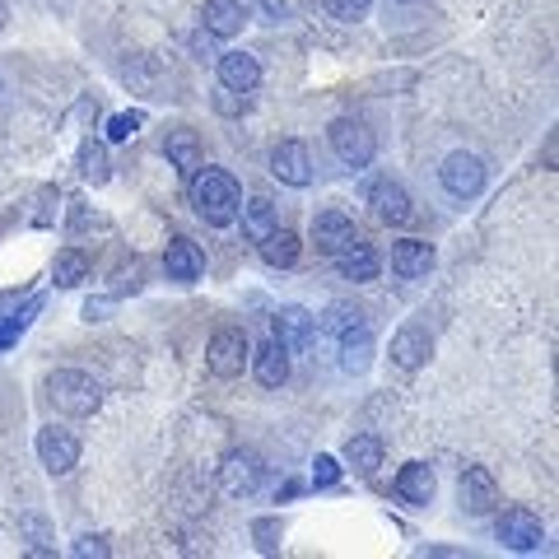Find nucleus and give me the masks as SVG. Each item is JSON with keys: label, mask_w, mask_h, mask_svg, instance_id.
Masks as SVG:
<instances>
[{"label": "nucleus", "mask_w": 559, "mask_h": 559, "mask_svg": "<svg viewBox=\"0 0 559 559\" xmlns=\"http://www.w3.org/2000/svg\"><path fill=\"white\" fill-rule=\"evenodd\" d=\"M242 187L224 168H197L191 173V210L210 224V229H229L238 219Z\"/></svg>", "instance_id": "f257e3e1"}, {"label": "nucleus", "mask_w": 559, "mask_h": 559, "mask_svg": "<svg viewBox=\"0 0 559 559\" xmlns=\"http://www.w3.org/2000/svg\"><path fill=\"white\" fill-rule=\"evenodd\" d=\"M47 401L57 406L61 415H94L103 406V382L90 378V373H80V369H57L47 378Z\"/></svg>", "instance_id": "f03ea898"}, {"label": "nucleus", "mask_w": 559, "mask_h": 559, "mask_svg": "<svg viewBox=\"0 0 559 559\" xmlns=\"http://www.w3.org/2000/svg\"><path fill=\"white\" fill-rule=\"evenodd\" d=\"M331 150H336V159L345 168H369L373 164V154H378V140L369 131V121H359V117H341V121H331Z\"/></svg>", "instance_id": "7ed1b4c3"}, {"label": "nucleus", "mask_w": 559, "mask_h": 559, "mask_svg": "<svg viewBox=\"0 0 559 559\" xmlns=\"http://www.w3.org/2000/svg\"><path fill=\"white\" fill-rule=\"evenodd\" d=\"M248 359H252V345H248V336H242L238 326H219L215 336H210V345H205V369L215 378H224V382L242 378Z\"/></svg>", "instance_id": "20e7f679"}, {"label": "nucleus", "mask_w": 559, "mask_h": 559, "mask_svg": "<svg viewBox=\"0 0 559 559\" xmlns=\"http://www.w3.org/2000/svg\"><path fill=\"white\" fill-rule=\"evenodd\" d=\"M33 448H38V462L47 466V476H70V471L80 466V439L70 429L47 425V429H38Z\"/></svg>", "instance_id": "39448f33"}, {"label": "nucleus", "mask_w": 559, "mask_h": 559, "mask_svg": "<svg viewBox=\"0 0 559 559\" xmlns=\"http://www.w3.org/2000/svg\"><path fill=\"white\" fill-rule=\"evenodd\" d=\"M261 457L257 452H242V448H234V452H224V462H219V485H224V495H234V499H248V495H257L261 489Z\"/></svg>", "instance_id": "423d86ee"}, {"label": "nucleus", "mask_w": 559, "mask_h": 559, "mask_svg": "<svg viewBox=\"0 0 559 559\" xmlns=\"http://www.w3.org/2000/svg\"><path fill=\"white\" fill-rule=\"evenodd\" d=\"M439 178H443V187H448V197L471 201V197H480V191H485V164L476 159V154L457 150V154H448V159H443Z\"/></svg>", "instance_id": "0eeeda50"}, {"label": "nucleus", "mask_w": 559, "mask_h": 559, "mask_svg": "<svg viewBox=\"0 0 559 559\" xmlns=\"http://www.w3.org/2000/svg\"><path fill=\"white\" fill-rule=\"evenodd\" d=\"M495 532H499V540L509 550H540V540H546V522H540L532 509H503L499 513V522H495Z\"/></svg>", "instance_id": "6e6552de"}, {"label": "nucleus", "mask_w": 559, "mask_h": 559, "mask_svg": "<svg viewBox=\"0 0 559 559\" xmlns=\"http://www.w3.org/2000/svg\"><path fill=\"white\" fill-rule=\"evenodd\" d=\"M355 238H359L355 219H349L345 210H322V215L312 219V248H318V257H326V261H336Z\"/></svg>", "instance_id": "1a4fd4ad"}, {"label": "nucleus", "mask_w": 559, "mask_h": 559, "mask_svg": "<svg viewBox=\"0 0 559 559\" xmlns=\"http://www.w3.org/2000/svg\"><path fill=\"white\" fill-rule=\"evenodd\" d=\"M457 499L471 518H485V513H495V503H499V485L485 466H466L457 480Z\"/></svg>", "instance_id": "9d476101"}, {"label": "nucleus", "mask_w": 559, "mask_h": 559, "mask_svg": "<svg viewBox=\"0 0 559 559\" xmlns=\"http://www.w3.org/2000/svg\"><path fill=\"white\" fill-rule=\"evenodd\" d=\"M271 173L285 187H308L312 182V159H308L304 140H280V145L271 150Z\"/></svg>", "instance_id": "9b49d317"}, {"label": "nucleus", "mask_w": 559, "mask_h": 559, "mask_svg": "<svg viewBox=\"0 0 559 559\" xmlns=\"http://www.w3.org/2000/svg\"><path fill=\"white\" fill-rule=\"evenodd\" d=\"M369 205H373V215L388 224V229H406V224L415 219V201L406 197V187L401 182H378L369 191Z\"/></svg>", "instance_id": "f8f14e48"}, {"label": "nucleus", "mask_w": 559, "mask_h": 559, "mask_svg": "<svg viewBox=\"0 0 559 559\" xmlns=\"http://www.w3.org/2000/svg\"><path fill=\"white\" fill-rule=\"evenodd\" d=\"M164 271L168 280H178V285H197V280L205 275V252L197 248L191 238H168V248H164Z\"/></svg>", "instance_id": "ddd939ff"}, {"label": "nucleus", "mask_w": 559, "mask_h": 559, "mask_svg": "<svg viewBox=\"0 0 559 559\" xmlns=\"http://www.w3.org/2000/svg\"><path fill=\"white\" fill-rule=\"evenodd\" d=\"M433 261H439V252H433V242H425V238L392 242V275H401V280H425L433 271Z\"/></svg>", "instance_id": "4468645a"}, {"label": "nucleus", "mask_w": 559, "mask_h": 559, "mask_svg": "<svg viewBox=\"0 0 559 559\" xmlns=\"http://www.w3.org/2000/svg\"><path fill=\"white\" fill-rule=\"evenodd\" d=\"M219 84L229 94H252L261 84V61L252 51H224L219 57Z\"/></svg>", "instance_id": "2eb2a0df"}, {"label": "nucleus", "mask_w": 559, "mask_h": 559, "mask_svg": "<svg viewBox=\"0 0 559 559\" xmlns=\"http://www.w3.org/2000/svg\"><path fill=\"white\" fill-rule=\"evenodd\" d=\"M201 24L210 38H238L242 24H248V10H242V0H205Z\"/></svg>", "instance_id": "dca6fc26"}, {"label": "nucleus", "mask_w": 559, "mask_h": 559, "mask_svg": "<svg viewBox=\"0 0 559 559\" xmlns=\"http://www.w3.org/2000/svg\"><path fill=\"white\" fill-rule=\"evenodd\" d=\"M252 369H257V382L261 388H285L289 382V349L280 341H266L261 349H252Z\"/></svg>", "instance_id": "f3484780"}, {"label": "nucleus", "mask_w": 559, "mask_h": 559, "mask_svg": "<svg viewBox=\"0 0 559 559\" xmlns=\"http://www.w3.org/2000/svg\"><path fill=\"white\" fill-rule=\"evenodd\" d=\"M336 266H341L345 280H355V285H369V280H378V271H382V257L373 252V242L355 238V242H349V248L336 257Z\"/></svg>", "instance_id": "a211bd4d"}, {"label": "nucleus", "mask_w": 559, "mask_h": 559, "mask_svg": "<svg viewBox=\"0 0 559 559\" xmlns=\"http://www.w3.org/2000/svg\"><path fill=\"white\" fill-rule=\"evenodd\" d=\"M271 341H280L285 349H304L308 341H312V318L304 308H280L275 318H271Z\"/></svg>", "instance_id": "6ab92c4d"}, {"label": "nucleus", "mask_w": 559, "mask_h": 559, "mask_svg": "<svg viewBox=\"0 0 559 559\" xmlns=\"http://www.w3.org/2000/svg\"><path fill=\"white\" fill-rule=\"evenodd\" d=\"M429 349H433V341H429V331L419 322H406L392 336V359L401 364V369H419V364L429 359Z\"/></svg>", "instance_id": "aec40b11"}, {"label": "nucleus", "mask_w": 559, "mask_h": 559, "mask_svg": "<svg viewBox=\"0 0 559 559\" xmlns=\"http://www.w3.org/2000/svg\"><path fill=\"white\" fill-rule=\"evenodd\" d=\"M433 489H439V480H433V466L429 462H406L396 476V495L415 503V509H425V503L433 499Z\"/></svg>", "instance_id": "412c9836"}, {"label": "nucleus", "mask_w": 559, "mask_h": 559, "mask_svg": "<svg viewBox=\"0 0 559 559\" xmlns=\"http://www.w3.org/2000/svg\"><path fill=\"white\" fill-rule=\"evenodd\" d=\"M257 248H261V257H266V266H294L299 252H304V238L294 234V229H285V224H275V229L261 238Z\"/></svg>", "instance_id": "4be33fe9"}, {"label": "nucleus", "mask_w": 559, "mask_h": 559, "mask_svg": "<svg viewBox=\"0 0 559 559\" xmlns=\"http://www.w3.org/2000/svg\"><path fill=\"white\" fill-rule=\"evenodd\" d=\"M238 215H242V234H248L252 242H261L280 224V205L271 197H252V201L238 205Z\"/></svg>", "instance_id": "5701e85b"}, {"label": "nucleus", "mask_w": 559, "mask_h": 559, "mask_svg": "<svg viewBox=\"0 0 559 559\" xmlns=\"http://www.w3.org/2000/svg\"><path fill=\"white\" fill-rule=\"evenodd\" d=\"M373 364V331L359 326V331H345L341 336V369L345 373H369Z\"/></svg>", "instance_id": "b1692460"}, {"label": "nucleus", "mask_w": 559, "mask_h": 559, "mask_svg": "<svg viewBox=\"0 0 559 559\" xmlns=\"http://www.w3.org/2000/svg\"><path fill=\"white\" fill-rule=\"evenodd\" d=\"M164 154H168V164L178 168L182 178H191V173L201 168V135H197V131H173L168 145H164Z\"/></svg>", "instance_id": "393cba45"}, {"label": "nucleus", "mask_w": 559, "mask_h": 559, "mask_svg": "<svg viewBox=\"0 0 559 559\" xmlns=\"http://www.w3.org/2000/svg\"><path fill=\"white\" fill-rule=\"evenodd\" d=\"M51 280H57L61 289H75V285H84V280H90V257H84L80 248H66V252H57V261H51Z\"/></svg>", "instance_id": "a878e982"}, {"label": "nucleus", "mask_w": 559, "mask_h": 559, "mask_svg": "<svg viewBox=\"0 0 559 559\" xmlns=\"http://www.w3.org/2000/svg\"><path fill=\"white\" fill-rule=\"evenodd\" d=\"M345 462L359 471V476H373V471L382 466V443L373 439V433H355V439L345 443Z\"/></svg>", "instance_id": "bb28decb"}, {"label": "nucleus", "mask_w": 559, "mask_h": 559, "mask_svg": "<svg viewBox=\"0 0 559 559\" xmlns=\"http://www.w3.org/2000/svg\"><path fill=\"white\" fill-rule=\"evenodd\" d=\"M359 326H369V318H364L359 308H349V304H331L326 308V318H322V331L326 336H345V331H359Z\"/></svg>", "instance_id": "cd10ccee"}, {"label": "nucleus", "mask_w": 559, "mask_h": 559, "mask_svg": "<svg viewBox=\"0 0 559 559\" xmlns=\"http://www.w3.org/2000/svg\"><path fill=\"white\" fill-rule=\"evenodd\" d=\"M80 173H84V178H90L94 187H103V182L112 178V173H108V154H103V145H94V140L80 150Z\"/></svg>", "instance_id": "c85d7f7f"}, {"label": "nucleus", "mask_w": 559, "mask_h": 559, "mask_svg": "<svg viewBox=\"0 0 559 559\" xmlns=\"http://www.w3.org/2000/svg\"><path fill=\"white\" fill-rule=\"evenodd\" d=\"M369 5H373V0H326V14L336 24H359L364 14H369Z\"/></svg>", "instance_id": "c756f323"}, {"label": "nucleus", "mask_w": 559, "mask_h": 559, "mask_svg": "<svg viewBox=\"0 0 559 559\" xmlns=\"http://www.w3.org/2000/svg\"><path fill=\"white\" fill-rule=\"evenodd\" d=\"M336 480H341V462L331 457V452H322V457L312 462V485L326 489V485H336Z\"/></svg>", "instance_id": "7c9ffc66"}, {"label": "nucleus", "mask_w": 559, "mask_h": 559, "mask_svg": "<svg viewBox=\"0 0 559 559\" xmlns=\"http://www.w3.org/2000/svg\"><path fill=\"white\" fill-rule=\"evenodd\" d=\"M20 527H24V536H28V550H33V555H51V550H57V546H47L51 536H47V527H43L38 518H24Z\"/></svg>", "instance_id": "2f4dec72"}, {"label": "nucleus", "mask_w": 559, "mask_h": 559, "mask_svg": "<svg viewBox=\"0 0 559 559\" xmlns=\"http://www.w3.org/2000/svg\"><path fill=\"white\" fill-rule=\"evenodd\" d=\"M140 121H145V112H117V117L108 121V140H131Z\"/></svg>", "instance_id": "473e14b6"}, {"label": "nucleus", "mask_w": 559, "mask_h": 559, "mask_svg": "<svg viewBox=\"0 0 559 559\" xmlns=\"http://www.w3.org/2000/svg\"><path fill=\"white\" fill-rule=\"evenodd\" d=\"M75 555H108V540H103V536H80Z\"/></svg>", "instance_id": "72a5a7b5"}, {"label": "nucleus", "mask_w": 559, "mask_h": 559, "mask_svg": "<svg viewBox=\"0 0 559 559\" xmlns=\"http://www.w3.org/2000/svg\"><path fill=\"white\" fill-rule=\"evenodd\" d=\"M0 28H5V0H0Z\"/></svg>", "instance_id": "f704fd0d"}, {"label": "nucleus", "mask_w": 559, "mask_h": 559, "mask_svg": "<svg viewBox=\"0 0 559 559\" xmlns=\"http://www.w3.org/2000/svg\"><path fill=\"white\" fill-rule=\"evenodd\" d=\"M396 5H419V0H396Z\"/></svg>", "instance_id": "c9c22d12"}]
</instances>
